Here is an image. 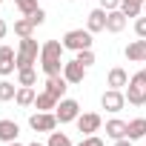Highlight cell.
<instances>
[{
  "label": "cell",
  "instance_id": "cell-1",
  "mask_svg": "<svg viewBox=\"0 0 146 146\" xmlns=\"http://www.w3.org/2000/svg\"><path fill=\"white\" fill-rule=\"evenodd\" d=\"M40 69L43 75H63V40H46L40 46Z\"/></svg>",
  "mask_w": 146,
  "mask_h": 146
},
{
  "label": "cell",
  "instance_id": "cell-2",
  "mask_svg": "<svg viewBox=\"0 0 146 146\" xmlns=\"http://www.w3.org/2000/svg\"><path fill=\"white\" fill-rule=\"evenodd\" d=\"M35 63H40V43L35 37H20V46H17V69H32Z\"/></svg>",
  "mask_w": 146,
  "mask_h": 146
},
{
  "label": "cell",
  "instance_id": "cell-3",
  "mask_svg": "<svg viewBox=\"0 0 146 146\" xmlns=\"http://www.w3.org/2000/svg\"><path fill=\"white\" fill-rule=\"evenodd\" d=\"M92 32L89 29H69L63 35V49L69 52H80V49H92Z\"/></svg>",
  "mask_w": 146,
  "mask_h": 146
},
{
  "label": "cell",
  "instance_id": "cell-4",
  "mask_svg": "<svg viewBox=\"0 0 146 146\" xmlns=\"http://www.w3.org/2000/svg\"><path fill=\"white\" fill-rule=\"evenodd\" d=\"M54 115H57V123H75V120L80 117V103L72 100V98H63V100L57 103Z\"/></svg>",
  "mask_w": 146,
  "mask_h": 146
},
{
  "label": "cell",
  "instance_id": "cell-5",
  "mask_svg": "<svg viewBox=\"0 0 146 146\" xmlns=\"http://www.w3.org/2000/svg\"><path fill=\"white\" fill-rule=\"evenodd\" d=\"M100 106H103L106 112H112V115L123 112V106H126V95H123V89H106V92L100 95Z\"/></svg>",
  "mask_w": 146,
  "mask_h": 146
},
{
  "label": "cell",
  "instance_id": "cell-6",
  "mask_svg": "<svg viewBox=\"0 0 146 146\" xmlns=\"http://www.w3.org/2000/svg\"><path fill=\"white\" fill-rule=\"evenodd\" d=\"M29 129L32 132H54L57 129V115L54 112H35L29 117Z\"/></svg>",
  "mask_w": 146,
  "mask_h": 146
},
{
  "label": "cell",
  "instance_id": "cell-7",
  "mask_svg": "<svg viewBox=\"0 0 146 146\" xmlns=\"http://www.w3.org/2000/svg\"><path fill=\"white\" fill-rule=\"evenodd\" d=\"M75 123H78V132H83V137H86V135H95V132H100V126H103V117H100L98 112H80V117H78Z\"/></svg>",
  "mask_w": 146,
  "mask_h": 146
},
{
  "label": "cell",
  "instance_id": "cell-8",
  "mask_svg": "<svg viewBox=\"0 0 146 146\" xmlns=\"http://www.w3.org/2000/svg\"><path fill=\"white\" fill-rule=\"evenodd\" d=\"M123 95H126V103H132V106H143L146 103V86L137 78H129V86L123 89Z\"/></svg>",
  "mask_w": 146,
  "mask_h": 146
},
{
  "label": "cell",
  "instance_id": "cell-9",
  "mask_svg": "<svg viewBox=\"0 0 146 146\" xmlns=\"http://www.w3.org/2000/svg\"><path fill=\"white\" fill-rule=\"evenodd\" d=\"M12 72H17V52L12 46H0V75L9 78Z\"/></svg>",
  "mask_w": 146,
  "mask_h": 146
},
{
  "label": "cell",
  "instance_id": "cell-10",
  "mask_svg": "<svg viewBox=\"0 0 146 146\" xmlns=\"http://www.w3.org/2000/svg\"><path fill=\"white\" fill-rule=\"evenodd\" d=\"M63 78L75 86V83H83V78H86V66L83 63H78V60H63Z\"/></svg>",
  "mask_w": 146,
  "mask_h": 146
},
{
  "label": "cell",
  "instance_id": "cell-11",
  "mask_svg": "<svg viewBox=\"0 0 146 146\" xmlns=\"http://www.w3.org/2000/svg\"><path fill=\"white\" fill-rule=\"evenodd\" d=\"M106 15H109V12H106V9H100V6H98V9H92V12L86 15V29H89L92 35L106 32Z\"/></svg>",
  "mask_w": 146,
  "mask_h": 146
},
{
  "label": "cell",
  "instance_id": "cell-12",
  "mask_svg": "<svg viewBox=\"0 0 146 146\" xmlns=\"http://www.w3.org/2000/svg\"><path fill=\"white\" fill-rule=\"evenodd\" d=\"M72 83L63 78V75H52V78H46V92L49 95H54L57 100H63L66 98V89H69Z\"/></svg>",
  "mask_w": 146,
  "mask_h": 146
},
{
  "label": "cell",
  "instance_id": "cell-13",
  "mask_svg": "<svg viewBox=\"0 0 146 146\" xmlns=\"http://www.w3.org/2000/svg\"><path fill=\"white\" fill-rule=\"evenodd\" d=\"M123 54H126V60H129V63H143V57H146V37L132 40V43L123 49Z\"/></svg>",
  "mask_w": 146,
  "mask_h": 146
},
{
  "label": "cell",
  "instance_id": "cell-14",
  "mask_svg": "<svg viewBox=\"0 0 146 146\" xmlns=\"http://www.w3.org/2000/svg\"><path fill=\"white\" fill-rule=\"evenodd\" d=\"M106 86H109V89H126V86H129V75H126V69H123V66L109 69V75H106Z\"/></svg>",
  "mask_w": 146,
  "mask_h": 146
},
{
  "label": "cell",
  "instance_id": "cell-15",
  "mask_svg": "<svg viewBox=\"0 0 146 146\" xmlns=\"http://www.w3.org/2000/svg\"><path fill=\"white\" fill-rule=\"evenodd\" d=\"M126 29V15L120 12V9H112L109 15H106V32H112V35H120Z\"/></svg>",
  "mask_w": 146,
  "mask_h": 146
},
{
  "label": "cell",
  "instance_id": "cell-16",
  "mask_svg": "<svg viewBox=\"0 0 146 146\" xmlns=\"http://www.w3.org/2000/svg\"><path fill=\"white\" fill-rule=\"evenodd\" d=\"M126 132H129V123H126V120H120V117L106 120V137L120 140V137H126Z\"/></svg>",
  "mask_w": 146,
  "mask_h": 146
},
{
  "label": "cell",
  "instance_id": "cell-17",
  "mask_svg": "<svg viewBox=\"0 0 146 146\" xmlns=\"http://www.w3.org/2000/svg\"><path fill=\"white\" fill-rule=\"evenodd\" d=\"M57 103H60V100H57L54 95H49L46 89H43V92H37V98H35V109H37V112H54V109H57Z\"/></svg>",
  "mask_w": 146,
  "mask_h": 146
},
{
  "label": "cell",
  "instance_id": "cell-18",
  "mask_svg": "<svg viewBox=\"0 0 146 146\" xmlns=\"http://www.w3.org/2000/svg\"><path fill=\"white\" fill-rule=\"evenodd\" d=\"M17 135H20V126H17L15 120H9V117H3V120H0V140H3V143L17 140Z\"/></svg>",
  "mask_w": 146,
  "mask_h": 146
},
{
  "label": "cell",
  "instance_id": "cell-19",
  "mask_svg": "<svg viewBox=\"0 0 146 146\" xmlns=\"http://www.w3.org/2000/svg\"><path fill=\"white\" fill-rule=\"evenodd\" d=\"M35 98H37L35 86H17V95H15V103L26 109V106H35Z\"/></svg>",
  "mask_w": 146,
  "mask_h": 146
},
{
  "label": "cell",
  "instance_id": "cell-20",
  "mask_svg": "<svg viewBox=\"0 0 146 146\" xmlns=\"http://www.w3.org/2000/svg\"><path fill=\"white\" fill-rule=\"evenodd\" d=\"M129 140H143L146 137V117H135L129 120V132H126Z\"/></svg>",
  "mask_w": 146,
  "mask_h": 146
},
{
  "label": "cell",
  "instance_id": "cell-21",
  "mask_svg": "<svg viewBox=\"0 0 146 146\" xmlns=\"http://www.w3.org/2000/svg\"><path fill=\"white\" fill-rule=\"evenodd\" d=\"M120 12L126 17H140L143 15V3L140 0H120Z\"/></svg>",
  "mask_w": 146,
  "mask_h": 146
},
{
  "label": "cell",
  "instance_id": "cell-22",
  "mask_svg": "<svg viewBox=\"0 0 146 146\" xmlns=\"http://www.w3.org/2000/svg\"><path fill=\"white\" fill-rule=\"evenodd\" d=\"M15 35H17V37H35V23H32L29 17L15 20Z\"/></svg>",
  "mask_w": 146,
  "mask_h": 146
},
{
  "label": "cell",
  "instance_id": "cell-23",
  "mask_svg": "<svg viewBox=\"0 0 146 146\" xmlns=\"http://www.w3.org/2000/svg\"><path fill=\"white\" fill-rule=\"evenodd\" d=\"M37 83V72L32 69H17V86H35Z\"/></svg>",
  "mask_w": 146,
  "mask_h": 146
},
{
  "label": "cell",
  "instance_id": "cell-24",
  "mask_svg": "<svg viewBox=\"0 0 146 146\" xmlns=\"http://www.w3.org/2000/svg\"><path fill=\"white\" fill-rule=\"evenodd\" d=\"M15 95H17V86L3 78V80H0V100H3V103L6 100H15Z\"/></svg>",
  "mask_w": 146,
  "mask_h": 146
},
{
  "label": "cell",
  "instance_id": "cell-25",
  "mask_svg": "<svg viewBox=\"0 0 146 146\" xmlns=\"http://www.w3.org/2000/svg\"><path fill=\"white\" fill-rule=\"evenodd\" d=\"M46 146H72V140H69V135H66V132H49Z\"/></svg>",
  "mask_w": 146,
  "mask_h": 146
},
{
  "label": "cell",
  "instance_id": "cell-26",
  "mask_svg": "<svg viewBox=\"0 0 146 146\" xmlns=\"http://www.w3.org/2000/svg\"><path fill=\"white\" fill-rule=\"evenodd\" d=\"M15 6L20 9V15L23 17H29V15H35L40 6H37V0H15Z\"/></svg>",
  "mask_w": 146,
  "mask_h": 146
},
{
  "label": "cell",
  "instance_id": "cell-27",
  "mask_svg": "<svg viewBox=\"0 0 146 146\" xmlns=\"http://www.w3.org/2000/svg\"><path fill=\"white\" fill-rule=\"evenodd\" d=\"M75 60L89 69V66H95V52H92V49H80V52H75Z\"/></svg>",
  "mask_w": 146,
  "mask_h": 146
},
{
  "label": "cell",
  "instance_id": "cell-28",
  "mask_svg": "<svg viewBox=\"0 0 146 146\" xmlns=\"http://www.w3.org/2000/svg\"><path fill=\"white\" fill-rule=\"evenodd\" d=\"M135 35H137V37H146V15L135 17Z\"/></svg>",
  "mask_w": 146,
  "mask_h": 146
},
{
  "label": "cell",
  "instance_id": "cell-29",
  "mask_svg": "<svg viewBox=\"0 0 146 146\" xmlns=\"http://www.w3.org/2000/svg\"><path fill=\"white\" fill-rule=\"evenodd\" d=\"M78 146H106V143H103V137H98V135H86Z\"/></svg>",
  "mask_w": 146,
  "mask_h": 146
},
{
  "label": "cell",
  "instance_id": "cell-30",
  "mask_svg": "<svg viewBox=\"0 0 146 146\" xmlns=\"http://www.w3.org/2000/svg\"><path fill=\"white\" fill-rule=\"evenodd\" d=\"M29 20H32L35 26H43V23H46V12H43V9H37L35 15H29Z\"/></svg>",
  "mask_w": 146,
  "mask_h": 146
},
{
  "label": "cell",
  "instance_id": "cell-31",
  "mask_svg": "<svg viewBox=\"0 0 146 146\" xmlns=\"http://www.w3.org/2000/svg\"><path fill=\"white\" fill-rule=\"evenodd\" d=\"M100 9L112 12V9H120V0H100Z\"/></svg>",
  "mask_w": 146,
  "mask_h": 146
},
{
  "label": "cell",
  "instance_id": "cell-32",
  "mask_svg": "<svg viewBox=\"0 0 146 146\" xmlns=\"http://www.w3.org/2000/svg\"><path fill=\"white\" fill-rule=\"evenodd\" d=\"M6 35H9V23H6V20H3V17H0V40H3V37H6Z\"/></svg>",
  "mask_w": 146,
  "mask_h": 146
},
{
  "label": "cell",
  "instance_id": "cell-33",
  "mask_svg": "<svg viewBox=\"0 0 146 146\" xmlns=\"http://www.w3.org/2000/svg\"><path fill=\"white\" fill-rule=\"evenodd\" d=\"M132 78H137V80H140V83H143V86H146V66H143V69H140V72H137V75H132Z\"/></svg>",
  "mask_w": 146,
  "mask_h": 146
},
{
  "label": "cell",
  "instance_id": "cell-34",
  "mask_svg": "<svg viewBox=\"0 0 146 146\" xmlns=\"http://www.w3.org/2000/svg\"><path fill=\"white\" fill-rule=\"evenodd\" d=\"M112 146H132V140H129V137H120V140H115Z\"/></svg>",
  "mask_w": 146,
  "mask_h": 146
},
{
  "label": "cell",
  "instance_id": "cell-35",
  "mask_svg": "<svg viewBox=\"0 0 146 146\" xmlns=\"http://www.w3.org/2000/svg\"><path fill=\"white\" fill-rule=\"evenodd\" d=\"M6 146H23V143H17V140H12V143H6Z\"/></svg>",
  "mask_w": 146,
  "mask_h": 146
},
{
  "label": "cell",
  "instance_id": "cell-36",
  "mask_svg": "<svg viewBox=\"0 0 146 146\" xmlns=\"http://www.w3.org/2000/svg\"><path fill=\"white\" fill-rule=\"evenodd\" d=\"M29 146H46V143H37V140H35V143H29Z\"/></svg>",
  "mask_w": 146,
  "mask_h": 146
},
{
  "label": "cell",
  "instance_id": "cell-37",
  "mask_svg": "<svg viewBox=\"0 0 146 146\" xmlns=\"http://www.w3.org/2000/svg\"><path fill=\"white\" fill-rule=\"evenodd\" d=\"M143 15H146V3H143Z\"/></svg>",
  "mask_w": 146,
  "mask_h": 146
},
{
  "label": "cell",
  "instance_id": "cell-38",
  "mask_svg": "<svg viewBox=\"0 0 146 146\" xmlns=\"http://www.w3.org/2000/svg\"><path fill=\"white\" fill-rule=\"evenodd\" d=\"M69 3H75V0H69Z\"/></svg>",
  "mask_w": 146,
  "mask_h": 146
},
{
  "label": "cell",
  "instance_id": "cell-39",
  "mask_svg": "<svg viewBox=\"0 0 146 146\" xmlns=\"http://www.w3.org/2000/svg\"><path fill=\"white\" fill-rule=\"evenodd\" d=\"M140 3H146V0H140Z\"/></svg>",
  "mask_w": 146,
  "mask_h": 146
},
{
  "label": "cell",
  "instance_id": "cell-40",
  "mask_svg": "<svg viewBox=\"0 0 146 146\" xmlns=\"http://www.w3.org/2000/svg\"><path fill=\"white\" fill-rule=\"evenodd\" d=\"M143 63H146V57H143Z\"/></svg>",
  "mask_w": 146,
  "mask_h": 146
},
{
  "label": "cell",
  "instance_id": "cell-41",
  "mask_svg": "<svg viewBox=\"0 0 146 146\" xmlns=\"http://www.w3.org/2000/svg\"><path fill=\"white\" fill-rule=\"evenodd\" d=\"M143 143H146V137H143Z\"/></svg>",
  "mask_w": 146,
  "mask_h": 146
},
{
  "label": "cell",
  "instance_id": "cell-42",
  "mask_svg": "<svg viewBox=\"0 0 146 146\" xmlns=\"http://www.w3.org/2000/svg\"><path fill=\"white\" fill-rule=\"evenodd\" d=\"M0 3H3V0H0Z\"/></svg>",
  "mask_w": 146,
  "mask_h": 146
}]
</instances>
